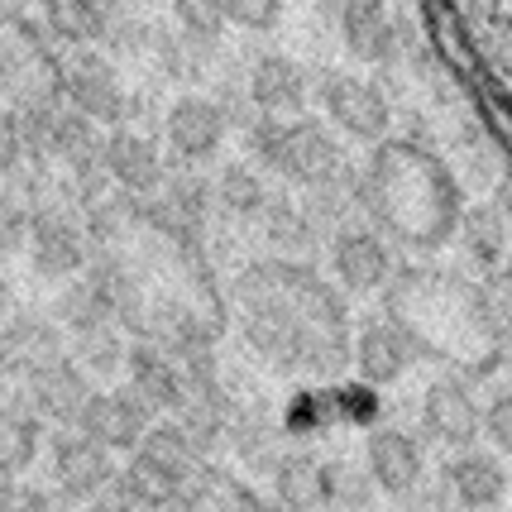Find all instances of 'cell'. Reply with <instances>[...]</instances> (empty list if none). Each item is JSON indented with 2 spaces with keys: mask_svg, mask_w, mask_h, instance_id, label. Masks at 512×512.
<instances>
[{
  "mask_svg": "<svg viewBox=\"0 0 512 512\" xmlns=\"http://www.w3.org/2000/svg\"><path fill=\"white\" fill-rule=\"evenodd\" d=\"M10 383V355H5V340H0V388Z\"/></svg>",
  "mask_w": 512,
  "mask_h": 512,
  "instance_id": "cell-38",
  "label": "cell"
},
{
  "mask_svg": "<svg viewBox=\"0 0 512 512\" xmlns=\"http://www.w3.org/2000/svg\"><path fill=\"white\" fill-rule=\"evenodd\" d=\"M125 5H154V0H125Z\"/></svg>",
  "mask_w": 512,
  "mask_h": 512,
  "instance_id": "cell-40",
  "label": "cell"
},
{
  "mask_svg": "<svg viewBox=\"0 0 512 512\" xmlns=\"http://www.w3.org/2000/svg\"><path fill=\"white\" fill-rule=\"evenodd\" d=\"M29 5H39V0H0V10H5L10 20H20V15H29Z\"/></svg>",
  "mask_w": 512,
  "mask_h": 512,
  "instance_id": "cell-37",
  "label": "cell"
},
{
  "mask_svg": "<svg viewBox=\"0 0 512 512\" xmlns=\"http://www.w3.org/2000/svg\"><path fill=\"white\" fill-rule=\"evenodd\" d=\"M321 106H326L331 125H340L350 139H364V144H379L388 134V120H393L388 96L355 72H326L321 77Z\"/></svg>",
  "mask_w": 512,
  "mask_h": 512,
  "instance_id": "cell-9",
  "label": "cell"
},
{
  "mask_svg": "<svg viewBox=\"0 0 512 512\" xmlns=\"http://www.w3.org/2000/svg\"><path fill=\"white\" fill-rule=\"evenodd\" d=\"M44 460H48V484H53V493L63 498L67 508H87L91 498L115 479V469H120L111 450H101L91 436H82L77 426L48 436Z\"/></svg>",
  "mask_w": 512,
  "mask_h": 512,
  "instance_id": "cell-5",
  "label": "cell"
},
{
  "mask_svg": "<svg viewBox=\"0 0 512 512\" xmlns=\"http://www.w3.org/2000/svg\"><path fill=\"white\" fill-rule=\"evenodd\" d=\"M259 230H264V240L283 259H302V254H312L316 249V221L307 216V206H297V201H288V197H268V206L259 211Z\"/></svg>",
  "mask_w": 512,
  "mask_h": 512,
  "instance_id": "cell-24",
  "label": "cell"
},
{
  "mask_svg": "<svg viewBox=\"0 0 512 512\" xmlns=\"http://www.w3.org/2000/svg\"><path fill=\"white\" fill-rule=\"evenodd\" d=\"M422 422L426 431L450 450H469L484 431V412L460 379H436L422 398Z\"/></svg>",
  "mask_w": 512,
  "mask_h": 512,
  "instance_id": "cell-16",
  "label": "cell"
},
{
  "mask_svg": "<svg viewBox=\"0 0 512 512\" xmlns=\"http://www.w3.org/2000/svg\"><path fill=\"white\" fill-rule=\"evenodd\" d=\"M53 321L63 326V335H87V331H101V326H115V307L106 288L91 278L87 268L77 273V278H67L58 297H53Z\"/></svg>",
  "mask_w": 512,
  "mask_h": 512,
  "instance_id": "cell-22",
  "label": "cell"
},
{
  "mask_svg": "<svg viewBox=\"0 0 512 512\" xmlns=\"http://www.w3.org/2000/svg\"><path fill=\"white\" fill-rule=\"evenodd\" d=\"M268 479H273V508L278 512H312L321 503V465L312 455H278Z\"/></svg>",
  "mask_w": 512,
  "mask_h": 512,
  "instance_id": "cell-27",
  "label": "cell"
},
{
  "mask_svg": "<svg viewBox=\"0 0 512 512\" xmlns=\"http://www.w3.org/2000/svg\"><path fill=\"white\" fill-rule=\"evenodd\" d=\"M67 355L72 364L87 374L91 383H111V379H125V355H130V335L120 326H101V331H87V335H72L67 340Z\"/></svg>",
  "mask_w": 512,
  "mask_h": 512,
  "instance_id": "cell-26",
  "label": "cell"
},
{
  "mask_svg": "<svg viewBox=\"0 0 512 512\" xmlns=\"http://www.w3.org/2000/svg\"><path fill=\"white\" fill-rule=\"evenodd\" d=\"M412 364V340L398 321H364V331L355 340V369L364 383H398Z\"/></svg>",
  "mask_w": 512,
  "mask_h": 512,
  "instance_id": "cell-20",
  "label": "cell"
},
{
  "mask_svg": "<svg viewBox=\"0 0 512 512\" xmlns=\"http://www.w3.org/2000/svg\"><path fill=\"white\" fill-rule=\"evenodd\" d=\"M106 173H111L115 192H130V197L144 201L163 187V178H168V158H163L154 134L115 125V130H106Z\"/></svg>",
  "mask_w": 512,
  "mask_h": 512,
  "instance_id": "cell-10",
  "label": "cell"
},
{
  "mask_svg": "<svg viewBox=\"0 0 512 512\" xmlns=\"http://www.w3.org/2000/svg\"><path fill=\"white\" fill-rule=\"evenodd\" d=\"M340 34H345V48L359 63H388L393 48H398V34H393L383 0H345L340 5Z\"/></svg>",
  "mask_w": 512,
  "mask_h": 512,
  "instance_id": "cell-21",
  "label": "cell"
},
{
  "mask_svg": "<svg viewBox=\"0 0 512 512\" xmlns=\"http://www.w3.org/2000/svg\"><path fill=\"white\" fill-rule=\"evenodd\" d=\"M211 197H216V211H225V216L259 221V211L268 206L273 187L264 182V173L254 163H225L221 173L211 178Z\"/></svg>",
  "mask_w": 512,
  "mask_h": 512,
  "instance_id": "cell-25",
  "label": "cell"
},
{
  "mask_svg": "<svg viewBox=\"0 0 512 512\" xmlns=\"http://www.w3.org/2000/svg\"><path fill=\"white\" fill-rule=\"evenodd\" d=\"M125 10H130L125 0H39V24L63 53H72V48H101L106 29Z\"/></svg>",
  "mask_w": 512,
  "mask_h": 512,
  "instance_id": "cell-14",
  "label": "cell"
},
{
  "mask_svg": "<svg viewBox=\"0 0 512 512\" xmlns=\"http://www.w3.org/2000/svg\"><path fill=\"white\" fill-rule=\"evenodd\" d=\"M340 5H345V0H340Z\"/></svg>",
  "mask_w": 512,
  "mask_h": 512,
  "instance_id": "cell-41",
  "label": "cell"
},
{
  "mask_svg": "<svg viewBox=\"0 0 512 512\" xmlns=\"http://www.w3.org/2000/svg\"><path fill=\"white\" fill-rule=\"evenodd\" d=\"M484 431H489V441L503 450V455H512V383L498 388L493 402L484 407Z\"/></svg>",
  "mask_w": 512,
  "mask_h": 512,
  "instance_id": "cell-34",
  "label": "cell"
},
{
  "mask_svg": "<svg viewBox=\"0 0 512 512\" xmlns=\"http://www.w3.org/2000/svg\"><path fill=\"white\" fill-rule=\"evenodd\" d=\"M91 393H96V383L72 364V355L53 359V364H44V369H34V374L15 379V398H20L44 426H53V431L77 426V417H82V407H87Z\"/></svg>",
  "mask_w": 512,
  "mask_h": 512,
  "instance_id": "cell-6",
  "label": "cell"
},
{
  "mask_svg": "<svg viewBox=\"0 0 512 512\" xmlns=\"http://www.w3.org/2000/svg\"><path fill=\"white\" fill-rule=\"evenodd\" d=\"M125 388L144 402L154 417H173L187 398V374L168 350H158L154 340H130L125 355Z\"/></svg>",
  "mask_w": 512,
  "mask_h": 512,
  "instance_id": "cell-11",
  "label": "cell"
},
{
  "mask_svg": "<svg viewBox=\"0 0 512 512\" xmlns=\"http://www.w3.org/2000/svg\"><path fill=\"white\" fill-rule=\"evenodd\" d=\"M173 20H178V34L197 39V44H221L225 34V15L216 0H173Z\"/></svg>",
  "mask_w": 512,
  "mask_h": 512,
  "instance_id": "cell-28",
  "label": "cell"
},
{
  "mask_svg": "<svg viewBox=\"0 0 512 512\" xmlns=\"http://www.w3.org/2000/svg\"><path fill=\"white\" fill-rule=\"evenodd\" d=\"M364 474L369 484L388 498H407V493L422 489V474H426V460H422V446L398 431V426H379L369 441H364Z\"/></svg>",
  "mask_w": 512,
  "mask_h": 512,
  "instance_id": "cell-13",
  "label": "cell"
},
{
  "mask_svg": "<svg viewBox=\"0 0 512 512\" xmlns=\"http://www.w3.org/2000/svg\"><path fill=\"white\" fill-rule=\"evenodd\" d=\"M5 29H10V15H5V10H0V34H5Z\"/></svg>",
  "mask_w": 512,
  "mask_h": 512,
  "instance_id": "cell-39",
  "label": "cell"
},
{
  "mask_svg": "<svg viewBox=\"0 0 512 512\" xmlns=\"http://www.w3.org/2000/svg\"><path fill=\"white\" fill-rule=\"evenodd\" d=\"M130 455H144L149 465H158L163 474H173L182 489H192V479H197L201 469H206V455H201L197 441H192V436H187V431H182L173 417H168V422L158 417V422L144 431V441H139Z\"/></svg>",
  "mask_w": 512,
  "mask_h": 512,
  "instance_id": "cell-23",
  "label": "cell"
},
{
  "mask_svg": "<svg viewBox=\"0 0 512 512\" xmlns=\"http://www.w3.org/2000/svg\"><path fill=\"white\" fill-rule=\"evenodd\" d=\"M0 512H67V503L44 484L29 479H0Z\"/></svg>",
  "mask_w": 512,
  "mask_h": 512,
  "instance_id": "cell-31",
  "label": "cell"
},
{
  "mask_svg": "<svg viewBox=\"0 0 512 512\" xmlns=\"http://www.w3.org/2000/svg\"><path fill=\"white\" fill-rule=\"evenodd\" d=\"M29 221H34L29 201H24L15 187H0V264H5V259H15V254H24Z\"/></svg>",
  "mask_w": 512,
  "mask_h": 512,
  "instance_id": "cell-29",
  "label": "cell"
},
{
  "mask_svg": "<svg viewBox=\"0 0 512 512\" xmlns=\"http://www.w3.org/2000/svg\"><path fill=\"white\" fill-rule=\"evenodd\" d=\"M245 134H249L254 168H268V173H278L292 187H307L312 192V187H326L335 173H345L340 144L312 115H292V120L254 115L245 125Z\"/></svg>",
  "mask_w": 512,
  "mask_h": 512,
  "instance_id": "cell-2",
  "label": "cell"
},
{
  "mask_svg": "<svg viewBox=\"0 0 512 512\" xmlns=\"http://www.w3.org/2000/svg\"><path fill=\"white\" fill-rule=\"evenodd\" d=\"M331 273L345 292H379L393 278V254L374 230L345 225L331 235Z\"/></svg>",
  "mask_w": 512,
  "mask_h": 512,
  "instance_id": "cell-15",
  "label": "cell"
},
{
  "mask_svg": "<svg viewBox=\"0 0 512 512\" xmlns=\"http://www.w3.org/2000/svg\"><path fill=\"white\" fill-rule=\"evenodd\" d=\"M48 426L24 407L15 393L0 398V479H24L44 460Z\"/></svg>",
  "mask_w": 512,
  "mask_h": 512,
  "instance_id": "cell-19",
  "label": "cell"
},
{
  "mask_svg": "<svg viewBox=\"0 0 512 512\" xmlns=\"http://www.w3.org/2000/svg\"><path fill=\"white\" fill-rule=\"evenodd\" d=\"M24 168V139H20V115L0 101V187Z\"/></svg>",
  "mask_w": 512,
  "mask_h": 512,
  "instance_id": "cell-33",
  "label": "cell"
},
{
  "mask_svg": "<svg viewBox=\"0 0 512 512\" xmlns=\"http://www.w3.org/2000/svg\"><path fill=\"white\" fill-rule=\"evenodd\" d=\"M307 96H312L307 67L283 58V53H264L259 63L249 67V106L259 115L292 120V115L307 111Z\"/></svg>",
  "mask_w": 512,
  "mask_h": 512,
  "instance_id": "cell-17",
  "label": "cell"
},
{
  "mask_svg": "<svg viewBox=\"0 0 512 512\" xmlns=\"http://www.w3.org/2000/svg\"><path fill=\"white\" fill-rule=\"evenodd\" d=\"M225 134H230V120H225L216 96L187 91V96H178V101L163 111V139H168L173 158L187 163V168L211 163V158L225 149Z\"/></svg>",
  "mask_w": 512,
  "mask_h": 512,
  "instance_id": "cell-7",
  "label": "cell"
},
{
  "mask_svg": "<svg viewBox=\"0 0 512 512\" xmlns=\"http://www.w3.org/2000/svg\"><path fill=\"white\" fill-rule=\"evenodd\" d=\"M369 493H374L369 474H355V469H345V465L321 469V503H335V508H364Z\"/></svg>",
  "mask_w": 512,
  "mask_h": 512,
  "instance_id": "cell-30",
  "label": "cell"
},
{
  "mask_svg": "<svg viewBox=\"0 0 512 512\" xmlns=\"http://www.w3.org/2000/svg\"><path fill=\"white\" fill-rule=\"evenodd\" d=\"M24 254H29V268H34L44 283L77 278L91 259L87 230H82V211H77L72 201H44V206H34Z\"/></svg>",
  "mask_w": 512,
  "mask_h": 512,
  "instance_id": "cell-4",
  "label": "cell"
},
{
  "mask_svg": "<svg viewBox=\"0 0 512 512\" xmlns=\"http://www.w3.org/2000/svg\"><path fill=\"white\" fill-rule=\"evenodd\" d=\"M235 312L245 345L283 374H340L350 359L345 307L316 268L297 259L249 264L235 278Z\"/></svg>",
  "mask_w": 512,
  "mask_h": 512,
  "instance_id": "cell-1",
  "label": "cell"
},
{
  "mask_svg": "<svg viewBox=\"0 0 512 512\" xmlns=\"http://www.w3.org/2000/svg\"><path fill=\"white\" fill-rule=\"evenodd\" d=\"M0 340H5V355H10V379H24V374L67 355L63 326L53 321V312H39V307H15L0 321Z\"/></svg>",
  "mask_w": 512,
  "mask_h": 512,
  "instance_id": "cell-12",
  "label": "cell"
},
{
  "mask_svg": "<svg viewBox=\"0 0 512 512\" xmlns=\"http://www.w3.org/2000/svg\"><path fill=\"white\" fill-rule=\"evenodd\" d=\"M87 512H139V508H134V498L125 493V484H120V469H115L111 484H106V489L87 503Z\"/></svg>",
  "mask_w": 512,
  "mask_h": 512,
  "instance_id": "cell-35",
  "label": "cell"
},
{
  "mask_svg": "<svg viewBox=\"0 0 512 512\" xmlns=\"http://www.w3.org/2000/svg\"><path fill=\"white\" fill-rule=\"evenodd\" d=\"M225 24L245 29V34H268L273 24L283 20V0H216Z\"/></svg>",
  "mask_w": 512,
  "mask_h": 512,
  "instance_id": "cell-32",
  "label": "cell"
},
{
  "mask_svg": "<svg viewBox=\"0 0 512 512\" xmlns=\"http://www.w3.org/2000/svg\"><path fill=\"white\" fill-rule=\"evenodd\" d=\"M154 422H158L154 412L134 398L125 383H115V388H96L87 398L82 417H77V431L91 436L101 450H111V455H130Z\"/></svg>",
  "mask_w": 512,
  "mask_h": 512,
  "instance_id": "cell-8",
  "label": "cell"
},
{
  "mask_svg": "<svg viewBox=\"0 0 512 512\" xmlns=\"http://www.w3.org/2000/svg\"><path fill=\"white\" fill-rule=\"evenodd\" d=\"M58 91H63V106H72L77 115H87L91 125H101V130L125 125L130 91H125L115 63L101 53V48H72V53H63Z\"/></svg>",
  "mask_w": 512,
  "mask_h": 512,
  "instance_id": "cell-3",
  "label": "cell"
},
{
  "mask_svg": "<svg viewBox=\"0 0 512 512\" xmlns=\"http://www.w3.org/2000/svg\"><path fill=\"white\" fill-rule=\"evenodd\" d=\"M15 312V288H10V278H5V268H0V321Z\"/></svg>",
  "mask_w": 512,
  "mask_h": 512,
  "instance_id": "cell-36",
  "label": "cell"
},
{
  "mask_svg": "<svg viewBox=\"0 0 512 512\" xmlns=\"http://www.w3.org/2000/svg\"><path fill=\"white\" fill-rule=\"evenodd\" d=\"M446 489L465 512H489L508 493V469L498 465L489 450H455L446 465Z\"/></svg>",
  "mask_w": 512,
  "mask_h": 512,
  "instance_id": "cell-18",
  "label": "cell"
}]
</instances>
